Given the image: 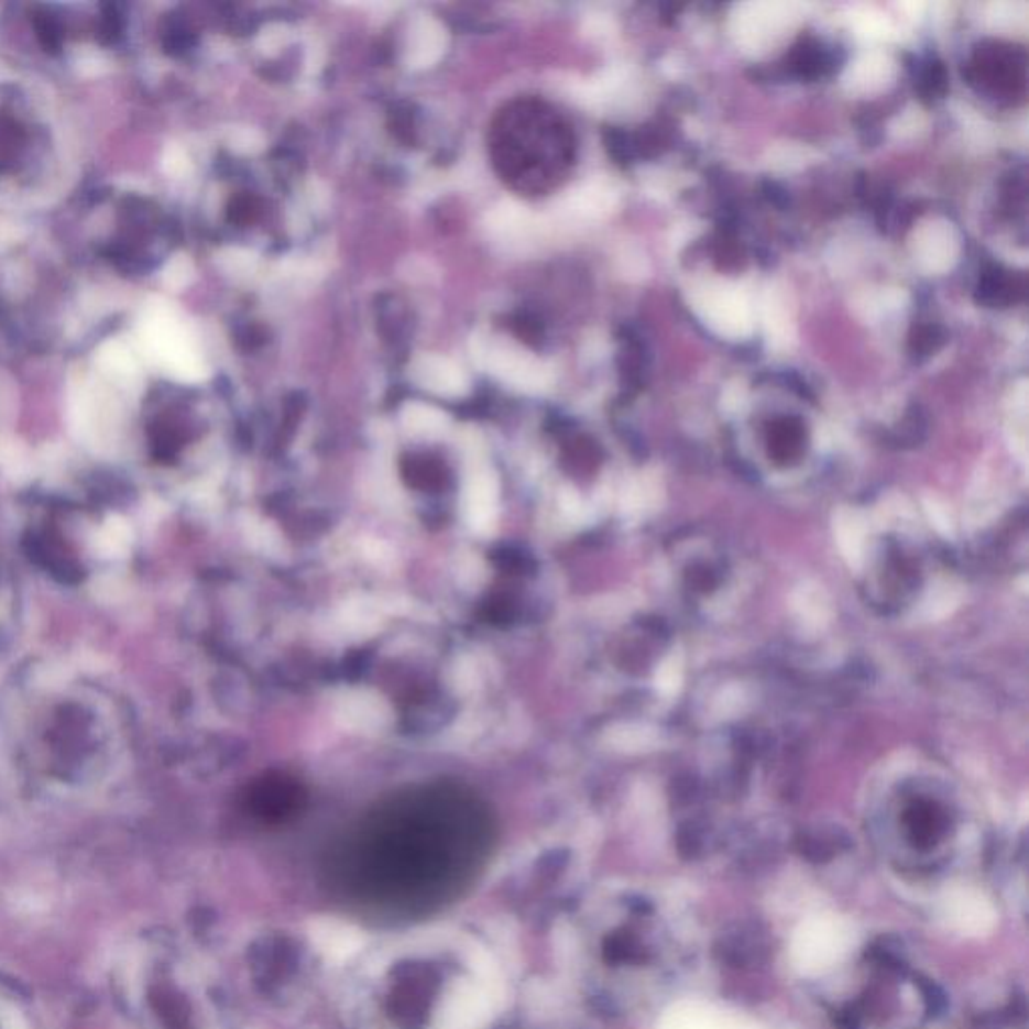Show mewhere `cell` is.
I'll return each instance as SVG.
<instances>
[{
	"instance_id": "6da1fadb",
	"label": "cell",
	"mask_w": 1029,
	"mask_h": 1029,
	"mask_svg": "<svg viewBox=\"0 0 1029 1029\" xmlns=\"http://www.w3.org/2000/svg\"><path fill=\"white\" fill-rule=\"evenodd\" d=\"M473 354L481 366L525 393H537L549 382V372L544 364L511 340L477 336L473 338Z\"/></svg>"
},
{
	"instance_id": "7a4b0ae2",
	"label": "cell",
	"mask_w": 1029,
	"mask_h": 1029,
	"mask_svg": "<svg viewBox=\"0 0 1029 1029\" xmlns=\"http://www.w3.org/2000/svg\"><path fill=\"white\" fill-rule=\"evenodd\" d=\"M773 943L768 931L760 923L742 921L729 927L718 937V960L729 963L732 967H754L770 957Z\"/></svg>"
},
{
	"instance_id": "3957f363",
	"label": "cell",
	"mask_w": 1029,
	"mask_h": 1029,
	"mask_svg": "<svg viewBox=\"0 0 1029 1029\" xmlns=\"http://www.w3.org/2000/svg\"><path fill=\"white\" fill-rule=\"evenodd\" d=\"M336 718L354 732L376 734L391 724L393 712L381 696L369 690H352L336 702Z\"/></svg>"
},
{
	"instance_id": "277c9868",
	"label": "cell",
	"mask_w": 1029,
	"mask_h": 1029,
	"mask_svg": "<svg viewBox=\"0 0 1029 1029\" xmlns=\"http://www.w3.org/2000/svg\"><path fill=\"white\" fill-rule=\"evenodd\" d=\"M410 379L418 386L440 396H463L469 393V381L457 364L437 354H420L410 364Z\"/></svg>"
},
{
	"instance_id": "5b68a950",
	"label": "cell",
	"mask_w": 1029,
	"mask_h": 1029,
	"mask_svg": "<svg viewBox=\"0 0 1029 1029\" xmlns=\"http://www.w3.org/2000/svg\"><path fill=\"white\" fill-rule=\"evenodd\" d=\"M449 35L445 24L437 19L423 14L410 24L406 41V65L410 69H427L439 61L447 51Z\"/></svg>"
},
{
	"instance_id": "8992f818",
	"label": "cell",
	"mask_w": 1029,
	"mask_h": 1029,
	"mask_svg": "<svg viewBox=\"0 0 1029 1029\" xmlns=\"http://www.w3.org/2000/svg\"><path fill=\"white\" fill-rule=\"evenodd\" d=\"M497 477L489 469H474L464 489L467 519L479 532H486L497 517Z\"/></svg>"
},
{
	"instance_id": "52a82bcc",
	"label": "cell",
	"mask_w": 1029,
	"mask_h": 1029,
	"mask_svg": "<svg viewBox=\"0 0 1029 1029\" xmlns=\"http://www.w3.org/2000/svg\"><path fill=\"white\" fill-rule=\"evenodd\" d=\"M403 425L410 435L417 437H439L451 427V418L435 406L423 403H408L403 408Z\"/></svg>"
},
{
	"instance_id": "ba28073f",
	"label": "cell",
	"mask_w": 1029,
	"mask_h": 1029,
	"mask_svg": "<svg viewBox=\"0 0 1029 1029\" xmlns=\"http://www.w3.org/2000/svg\"><path fill=\"white\" fill-rule=\"evenodd\" d=\"M489 228L501 238H521L532 230V216L519 204L503 201L489 214Z\"/></svg>"
},
{
	"instance_id": "9c48e42d",
	"label": "cell",
	"mask_w": 1029,
	"mask_h": 1029,
	"mask_svg": "<svg viewBox=\"0 0 1029 1029\" xmlns=\"http://www.w3.org/2000/svg\"><path fill=\"white\" fill-rule=\"evenodd\" d=\"M907 824L919 843H933V839L939 836L943 829V814L937 810L935 804H929L927 800H917V804L907 812Z\"/></svg>"
},
{
	"instance_id": "30bf717a",
	"label": "cell",
	"mask_w": 1029,
	"mask_h": 1029,
	"mask_svg": "<svg viewBox=\"0 0 1029 1029\" xmlns=\"http://www.w3.org/2000/svg\"><path fill=\"white\" fill-rule=\"evenodd\" d=\"M843 836H834V834H810V836H802L800 841V851L802 855L807 856L812 863H824L829 858H833L841 849L844 846Z\"/></svg>"
},
{
	"instance_id": "8fae6325",
	"label": "cell",
	"mask_w": 1029,
	"mask_h": 1029,
	"mask_svg": "<svg viewBox=\"0 0 1029 1029\" xmlns=\"http://www.w3.org/2000/svg\"><path fill=\"white\" fill-rule=\"evenodd\" d=\"M871 960L877 961L880 965L889 970H901L905 965V953H902L901 943L893 937H883L877 943H873L867 951Z\"/></svg>"
},
{
	"instance_id": "7c38bea8",
	"label": "cell",
	"mask_w": 1029,
	"mask_h": 1029,
	"mask_svg": "<svg viewBox=\"0 0 1029 1029\" xmlns=\"http://www.w3.org/2000/svg\"><path fill=\"white\" fill-rule=\"evenodd\" d=\"M917 983H919V987H921V992H923L927 1014L933 1016V1018L941 1016V1014L948 1009V997L943 994V989H941L939 985H935V983L923 979V977Z\"/></svg>"
},
{
	"instance_id": "4fadbf2b",
	"label": "cell",
	"mask_w": 1029,
	"mask_h": 1029,
	"mask_svg": "<svg viewBox=\"0 0 1029 1029\" xmlns=\"http://www.w3.org/2000/svg\"><path fill=\"white\" fill-rule=\"evenodd\" d=\"M233 150L240 151V153H258V151L264 150V138L260 131H254V129H242L233 135L232 141Z\"/></svg>"
},
{
	"instance_id": "5bb4252c",
	"label": "cell",
	"mask_w": 1029,
	"mask_h": 1029,
	"mask_svg": "<svg viewBox=\"0 0 1029 1029\" xmlns=\"http://www.w3.org/2000/svg\"><path fill=\"white\" fill-rule=\"evenodd\" d=\"M228 262H230V270L236 272V274H240V272H242V274H248V272H252V267H254L255 258L252 254H248V252L232 250Z\"/></svg>"
},
{
	"instance_id": "9a60e30c",
	"label": "cell",
	"mask_w": 1029,
	"mask_h": 1029,
	"mask_svg": "<svg viewBox=\"0 0 1029 1029\" xmlns=\"http://www.w3.org/2000/svg\"><path fill=\"white\" fill-rule=\"evenodd\" d=\"M284 39H286V29L284 26H270L262 35L264 47L270 48V51L278 48L284 43Z\"/></svg>"
},
{
	"instance_id": "2e32d148",
	"label": "cell",
	"mask_w": 1029,
	"mask_h": 1029,
	"mask_svg": "<svg viewBox=\"0 0 1029 1029\" xmlns=\"http://www.w3.org/2000/svg\"><path fill=\"white\" fill-rule=\"evenodd\" d=\"M0 1029H12L11 1026L4 1021V1018H2V1011H0Z\"/></svg>"
}]
</instances>
